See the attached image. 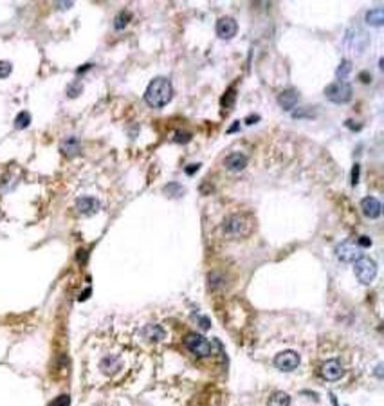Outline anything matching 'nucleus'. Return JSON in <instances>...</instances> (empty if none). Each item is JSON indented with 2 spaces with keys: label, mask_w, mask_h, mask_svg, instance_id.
<instances>
[{
  "label": "nucleus",
  "mask_w": 384,
  "mask_h": 406,
  "mask_svg": "<svg viewBox=\"0 0 384 406\" xmlns=\"http://www.w3.org/2000/svg\"><path fill=\"white\" fill-rule=\"evenodd\" d=\"M130 13L128 11H121V13L117 15L116 20H114V27H116V31H123L126 27V24L130 22Z\"/></svg>",
  "instance_id": "obj_19"
},
{
  "label": "nucleus",
  "mask_w": 384,
  "mask_h": 406,
  "mask_svg": "<svg viewBox=\"0 0 384 406\" xmlns=\"http://www.w3.org/2000/svg\"><path fill=\"white\" fill-rule=\"evenodd\" d=\"M325 96L336 105H345L352 100V87L346 82H334L325 89Z\"/></svg>",
  "instance_id": "obj_4"
},
{
  "label": "nucleus",
  "mask_w": 384,
  "mask_h": 406,
  "mask_svg": "<svg viewBox=\"0 0 384 406\" xmlns=\"http://www.w3.org/2000/svg\"><path fill=\"white\" fill-rule=\"evenodd\" d=\"M359 182V164H355L354 170H352V184H357Z\"/></svg>",
  "instance_id": "obj_30"
},
{
  "label": "nucleus",
  "mask_w": 384,
  "mask_h": 406,
  "mask_svg": "<svg viewBox=\"0 0 384 406\" xmlns=\"http://www.w3.org/2000/svg\"><path fill=\"white\" fill-rule=\"evenodd\" d=\"M31 123V114L29 112H20L15 119V128L22 130V128H27Z\"/></svg>",
  "instance_id": "obj_21"
},
{
  "label": "nucleus",
  "mask_w": 384,
  "mask_h": 406,
  "mask_svg": "<svg viewBox=\"0 0 384 406\" xmlns=\"http://www.w3.org/2000/svg\"><path fill=\"white\" fill-rule=\"evenodd\" d=\"M166 193L173 195V197H179V195H182V186L177 184V182H170V184L166 186Z\"/></svg>",
  "instance_id": "obj_24"
},
{
  "label": "nucleus",
  "mask_w": 384,
  "mask_h": 406,
  "mask_svg": "<svg viewBox=\"0 0 384 406\" xmlns=\"http://www.w3.org/2000/svg\"><path fill=\"white\" fill-rule=\"evenodd\" d=\"M142 336L146 337L148 342H161V340H164L166 337V330H164L161 325H146V327L142 328Z\"/></svg>",
  "instance_id": "obj_15"
},
{
  "label": "nucleus",
  "mask_w": 384,
  "mask_h": 406,
  "mask_svg": "<svg viewBox=\"0 0 384 406\" xmlns=\"http://www.w3.org/2000/svg\"><path fill=\"white\" fill-rule=\"evenodd\" d=\"M51 406H70V397L69 395H58L54 401L51 402Z\"/></svg>",
  "instance_id": "obj_26"
},
{
  "label": "nucleus",
  "mask_w": 384,
  "mask_h": 406,
  "mask_svg": "<svg viewBox=\"0 0 384 406\" xmlns=\"http://www.w3.org/2000/svg\"><path fill=\"white\" fill-rule=\"evenodd\" d=\"M173 96V87L170 83V80L166 78H153L148 85L146 92H144V101H146L150 107L153 108H161L166 103H170Z\"/></svg>",
  "instance_id": "obj_1"
},
{
  "label": "nucleus",
  "mask_w": 384,
  "mask_h": 406,
  "mask_svg": "<svg viewBox=\"0 0 384 406\" xmlns=\"http://www.w3.org/2000/svg\"><path fill=\"white\" fill-rule=\"evenodd\" d=\"M350 71H352V63H350L348 60H343L341 63H339V67H337V71H336L339 82H345V78L350 74Z\"/></svg>",
  "instance_id": "obj_20"
},
{
  "label": "nucleus",
  "mask_w": 384,
  "mask_h": 406,
  "mask_svg": "<svg viewBox=\"0 0 384 406\" xmlns=\"http://www.w3.org/2000/svg\"><path fill=\"white\" fill-rule=\"evenodd\" d=\"M366 22L370 24V26L380 27L384 24V9L382 8L370 9V11L366 13Z\"/></svg>",
  "instance_id": "obj_17"
},
{
  "label": "nucleus",
  "mask_w": 384,
  "mask_h": 406,
  "mask_svg": "<svg viewBox=\"0 0 384 406\" xmlns=\"http://www.w3.org/2000/svg\"><path fill=\"white\" fill-rule=\"evenodd\" d=\"M238 126H240V121H235L233 125L229 126V130H227V134H235V132H237V128Z\"/></svg>",
  "instance_id": "obj_32"
},
{
  "label": "nucleus",
  "mask_w": 384,
  "mask_h": 406,
  "mask_svg": "<svg viewBox=\"0 0 384 406\" xmlns=\"http://www.w3.org/2000/svg\"><path fill=\"white\" fill-rule=\"evenodd\" d=\"M253 226L255 224H253L251 217L242 215V213H235V215H229L224 221L222 231L229 238H244L253 233Z\"/></svg>",
  "instance_id": "obj_2"
},
{
  "label": "nucleus",
  "mask_w": 384,
  "mask_h": 406,
  "mask_svg": "<svg viewBox=\"0 0 384 406\" xmlns=\"http://www.w3.org/2000/svg\"><path fill=\"white\" fill-rule=\"evenodd\" d=\"M216 35H218V38L222 40H231L235 35H237L238 31V24L235 18L231 17H225V18H220V20L216 22Z\"/></svg>",
  "instance_id": "obj_8"
},
{
  "label": "nucleus",
  "mask_w": 384,
  "mask_h": 406,
  "mask_svg": "<svg viewBox=\"0 0 384 406\" xmlns=\"http://www.w3.org/2000/svg\"><path fill=\"white\" fill-rule=\"evenodd\" d=\"M58 8H60V9H67V8H72V2H61V4H58Z\"/></svg>",
  "instance_id": "obj_33"
},
{
  "label": "nucleus",
  "mask_w": 384,
  "mask_h": 406,
  "mask_svg": "<svg viewBox=\"0 0 384 406\" xmlns=\"http://www.w3.org/2000/svg\"><path fill=\"white\" fill-rule=\"evenodd\" d=\"M76 208H78V212L82 213V215L91 217L100 210V202H98V199H94V197H80V199L76 200Z\"/></svg>",
  "instance_id": "obj_12"
},
{
  "label": "nucleus",
  "mask_w": 384,
  "mask_h": 406,
  "mask_svg": "<svg viewBox=\"0 0 384 406\" xmlns=\"http://www.w3.org/2000/svg\"><path fill=\"white\" fill-rule=\"evenodd\" d=\"M299 365V356L294 350H283L274 358V367L281 372H290L294 368H298Z\"/></svg>",
  "instance_id": "obj_7"
},
{
  "label": "nucleus",
  "mask_w": 384,
  "mask_h": 406,
  "mask_svg": "<svg viewBox=\"0 0 384 406\" xmlns=\"http://www.w3.org/2000/svg\"><path fill=\"white\" fill-rule=\"evenodd\" d=\"M121 368H123V359L119 358V356L108 354L100 361V370L103 372L105 376H110V377L116 376V374H119Z\"/></svg>",
  "instance_id": "obj_9"
},
{
  "label": "nucleus",
  "mask_w": 384,
  "mask_h": 406,
  "mask_svg": "<svg viewBox=\"0 0 384 406\" xmlns=\"http://www.w3.org/2000/svg\"><path fill=\"white\" fill-rule=\"evenodd\" d=\"M199 168H200V164H191V166H186V173H188V175H191V173L197 172Z\"/></svg>",
  "instance_id": "obj_31"
},
{
  "label": "nucleus",
  "mask_w": 384,
  "mask_h": 406,
  "mask_svg": "<svg viewBox=\"0 0 384 406\" xmlns=\"http://www.w3.org/2000/svg\"><path fill=\"white\" fill-rule=\"evenodd\" d=\"M82 91H83V85H82V82H72V83H69V87H67V96L69 98H78L80 94H82Z\"/></svg>",
  "instance_id": "obj_22"
},
{
  "label": "nucleus",
  "mask_w": 384,
  "mask_h": 406,
  "mask_svg": "<svg viewBox=\"0 0 384 406\" xmlns=\"http://www.w3.org/2000/svg\"><path fill=\"white\" fill-rule=\"evenodd\" d=\"M336 256L341 262H348V264H355L359 258H363V249L357 246L355 242H341L336 247Z\"/></svg>",
  "instance_id": "obj_6"
},
{
  "label": "nucleus",
  "mask_w": 384,
  "mask_h": 406,
  "mask_svg": "<svg viewBox=\"0 0 384 406\" xmlns=\"http://www.w3.org/2000/svg\"><path fill=\"white\" fill-rule=\"evenodd\" d=\"M61 152H63L67 157L76 156L80 152V141L76 138H67L63 143H61Z\"/></svg>",
  "instance_id": "obj_16"
},
{
  "label": "nucleus",
  "mask_w": 384,
  "mask_h": 406,
  "mask_svg": "<svg viewBox=\"0 0 384 406\" xmlns=\"http://www.w3.org/2000/svg\"><path fill=\"white\" fill-rule=\"evenodd\" d=\"M173 141L186 145V143L191 141V134H190V132H182V130H179V132H175V136H173Z\"/></svg>",
  "instance_id": "obj_23"
},
{
  "label": "nucleus",
  "mask_w": 384,
  "mask_h": 406,
  "mask_svg": "<svg viewBox=\"0 0 384 406\" xmlns=\"http://www.w3.org/2000/svg\"><path fill=\"white\" fill-rule=\"evenodd\" d=\"M184 345H186V349L190 350L191 354L197 356V358H207V356H211V352H213L211 343L197 332L188 334V336L184 337Z\"/></svg>",
  "instance_id": "obj_3"
},
{
  "label": "nucleus",
  "mask_w": 384,
  "mask_h": 406,
  "mask_svg": "<svg viewBox=\"0 0 384 406\" xmlns=\"http://www.w3.org/2000/svg\"><path fill=\"white\" fill-rule=\"evenodd\" d=\"M267 406H290V395L285 392H274L269 397Z\"/></svg>",
  "instance_id": "obj_18"
},
{
  "label": "nucleus",
  "mask_w": 384,
  "mask_h": 406,
  "mask_svg": "<svg viewBox=\"0 0 384 406\" xmlns=\"http://www.w3.org/2000/svg\"><path fill=\"white\" fill-rule=\"evenodd\" d=\"M361 80H363V82H370V80H371V76H368V73H363V76H361Z\"/></svg>",
  "instance_id": "obj_35"
},
{
  "label": "nucleus",
  "mask_w": 384,
  "mask_h": 406,
  "mask_svg": "<svg viewBox=\"0 0 384 406\" xmlns=\"http://www.w3.org/2000/svg\"><path fill=\"white\" fill-rule=\"evenodd\" d=\"M197 321H199V325L204 328V330H207V328L211 327V321L207 320L206 316H199V318H197Z\"/></svg>",
  "instance_id": "obj_28"
},
{
  "label": "nucleus",
  "mask_w": 384,
  "mask_h": 406,
  "mask_svg": "<svg viewBox=\"0 0 384 406\" xmlns=\"http://www.w3.org/2000/svg\"><path fill=\"white\" fill-rule=\"evenodd\" d=\"M233 100H235V89H231L229 94L222 98V105H224V107H231V105H233Z\"/></svg>",
  "instance_id": "obj_27"
},
{
  "label": "nucleus",
  "mask_w": 384,
  "mask_h": 406,
  "mask_svg": "<svg viewBox=\"0 0 384 406\" xmlns=\"http://www.w3.org/2000/svg\"><path fill=\"white\" fill-rule=\"evenodd\" d=\"M361 208H363V213L368 219H379L380 217V202L375 197H364L361 200Z\"/></svg>",
  "instance_id": "obj_14"
},
{
  "label": "nucleus",
  "mask_w": 384,
  "mask_h": 406,
  "mask_svg": "<svg viewBox=\"0 0 384 406\" xmlns=\"http://www.w3.org/2000/svg\"><path fill=\"white\" fill-rule=\"evenodd\" d=\"M321 376L327 381H339L343 377V367L337 359H328L321 365Z\"/></svg>",
  "instance_id": "obj_10"
},
{
  "label": "nucleus",
  "mask_w": 384,
  "mask_h": 406,
  "mask_svg": "<svg viewBox=\"0 0 384 406\" xmlns=\"http://www.w3.org/2000/svg\"><path fill=\"white\" fill-rule=\"evenodd\" d=\"M355 244H357V246L361 247V249H363V247L370 246L371 240H370V238H368V237H359V240H357V242H355Z\"/></svg>",
  "instance_id": "obj_29"
},
{
  "label": "nucleus",
  "mask_w": 384,
  "mask_h": 406,
  "mask_svg": "<svg viewBox=\"0 0 384 406\" xmlns=\"http://www.w3.org/2000/svg\"><path fill=\"white\" fill-rule=\"evenodd\" d=\"M224 164L225 168L231 170V172H240L247 166V156L242 152H233L224 159Z\"/></svg>",
  "instance_id": "obj_11"
},
{
  "label": "nucleus",
  "mask_w": 384,
  "mask_h": 406,
  "mask_svg": "<svg viewBox=\"0 0 384 406\" xmlns=\"http://www.w3.org/2000/svg\"><path fill=\"white\" fill-rule=\"evenodd\" d=\"M299 101V94L294 89H287L281 94H278V103L283 110H292Z\"/></svg>",
  "instance_id": "obj_13"
},
{
  "label": "nucleus",
  "mask_w": 384,
  "mask_h": 406,
  "mask_svg": "<svg viewBox=\"0 0 384 406\" xmlns=\"http://www.w3.org/2000/svg\"><path fill=\"white\" fill-rule=\"evenodd\" d=\"M256 121H258V116H249L246 123H247V125H251V123H256Z\"/></svg>",
  "instance_id": "obj_34"
},
{
  "label": "nucleus",
  "mask_w": 384,
  "mask_h": 406,
  "mask_svg": "<svg viewBox=\"0 0 384 406\" xmlns=\"http://www.w3.org/2000/svg\"><path fill=\"white\" fill-rule=\"evenodd\" d=\"M11 71H13V65L6 60H0V78H8Z\"/></svg>",
  "instance_id": "obj_25"
},
{
  "label": "nucleus",
  "mask_w": 384,
  "mask_h": 406,
  "mask_svg": "<svg viewBox=\"0 0 384 406\" xmlns=\"http://www.w3.org/2000/svg\"><path fill=\"white\" fill-rule=\"evenodd\" d=\"M355 277L361 284H371L377 277V264L371 258H359L355 262Z\"/></svg>",
  "instance_id": "obj_5"
}]
</instances>
